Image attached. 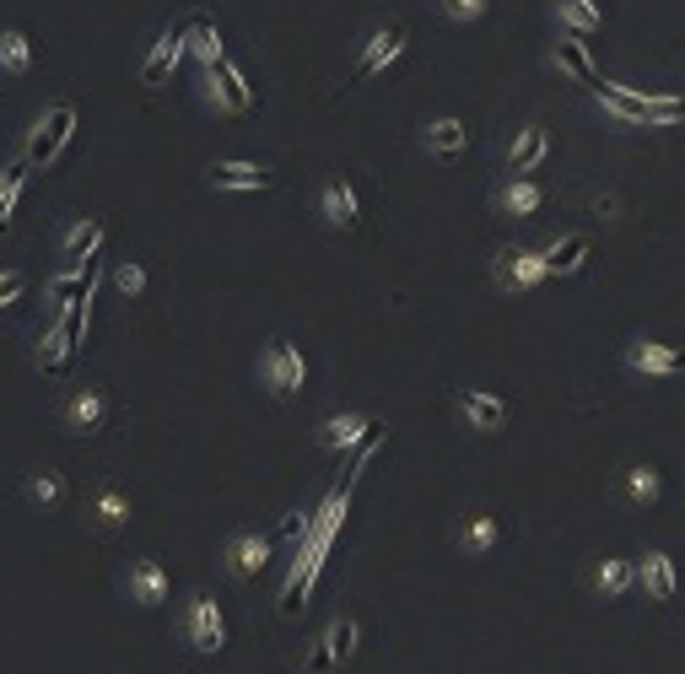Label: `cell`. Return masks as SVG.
I'll return each mask as SVG.
<instances>
[{"label": "cell", "mask_w": 685, "mask_h": 674, "mask_svg": "<svg viewBox=\"0 0 685 674\" xmlns=\"http://www.w3.org/2000/svg\"><path fill=\"white\" fill-rule=\"evenodd\" d=\"M351 486H357V481H340V486L324 496V507L313 513V529L303 535L297 561H292V572H287V588H281V610L287 615L303 610V594H308L313 577H318V561H324L329 546H335V529H340V513H346V502H351Z\"/></svg>", "instance_id": "cell-1"}, {"label": "cell", "mask_w": 685, "mask_h": 674, "mask_svg": "<svg viewBox=\"0 0 685 674\" xmlns=\"http://www.w3.org/2000/svg\"><path fill=\"white\" fill-rule=\"evenodd\" d=\"M70 130H76V109L70 103H55L44 120L33 124V135H27V168H49L55 157L65 151V141H70Z\"/></svg>", "instance_id": "cell-2"}, {"label": "cell", "mask_w": 685, "mask_h": 674, "mask_svg": "<svg viewBox=\"0 0 685 674\" xmlns=\"http://www.w3.org/2000/svg\"><path fill=\"white\" fill-rule=\"evenodd\" d=\"M205 98L222 109V114H249L254 109V92L249 81L238 76V65H205Z\"/></svg>", "instance_id": "cell-3"}, {"label": "cell", "mask_w": 685, "mask_h": 674, "mask_svg": "<svg viewBox=\"0 0 685 674\" xmlns=\"http://www.w3.org/2000/svg\"><path fill=\"white\" fill-rule=\"evenodd\" d=\"M546 276H551L546 254H529V248H502L497 254V281L507 292H529V287H540Z\"/></svg>", "instance_id": "cell-4"}, {"label": "cell", "mask_w": 685, "mask_h": 674, "mask_svg": "<svg viewBox=\"0 0 685 674\" xmlns=\"http://www.w3.org/2000/svg\"><path fill=\"white\" fill-rule=\"evenodd\" d=\"M265 378H270V389H276V394H297V389H303V378H308V368H303V351H297L292 340H270V351H265Z\"/></svg>", "instance_id": "cell-5"}, {"label": "cell", "mask_w": 685, "mask_h": 674, "mask_svg": "<svg viewBox=\"0 0 685 674\" xmlns=\"http://www.w3.org/2000/svg\"><path fill=\"white\" fill-rule=\"evenodd\" d=\"M626 368L648 372V378H675V372H685V351L659 346V340H637V346H626Z\"/></svg>", "instance_id": "cell-6"}, {"label": "cell", "mask_w": 685, "mask_h": 674, "mask_svg": "<svg viewBox=\"0 0 685 674\" xmlns=\"http://www.w3.org/2000/svg\"><path fill=\"white\" fill-rule=\"evenodd\" d=\"M98 259V254H92ZM65 265L60 276L49 281V303L55 307H76V303H92V281H98V265Z\"/></svg>", "instance_id": "cell-7"}, {"label": "cell", "mask_w": 685, "mask_h": 674, "mask_svg": "<svg viewBox=\"0 0 685 674\" xmlns=\"http://www.w3.org/2000/svg\"><path fill=\"white\" fill-rule=\"evenodd\" d=\"M189 642H194L200 653H222V648H227V626H222V610H216L205 594L189 605Z\"/></svg>", "instance_id": "cell-8"}, {"label": "cell", "mask_w": 685, "mask_h": 674, "mask_svg": "<svg viewBox=\"0 0 685 674\" xmlns=\"http://www.w3.org/2000/svg\"><path fill=\"white\" fill-rule=\"evenodd\" d=\"M368 437H383V422H362V416H329V422L318 427V442H324V448H335V453H346V448H362Z\"/></svg>", "instance_id": "cell-9"}, {"label": "cell", "mask_w": 685, "mask_h": 674, "mask_svg": "<svg viewBox=\"0 0 685 674\" xmlns=\"http://www.w3.org/2000/svg\"><path fill=\"white\" fill-rule=\"evenodd\" d=\"M594 98H599L605 114H616L621 124H648V92H631V87H616V81H599Z\"/></svg>", "instance_id": "cell-10"}, {"label": "cell", "mask_w": 685, "mask_h": 674, "mask_svg": "<svg viewBox=\"0 0 685 674\" xmlns=\"http://www.w3.org/2000/svg\"><path fill=\"white\" fill-rule=\"evenodd\" d=\"M179 60H184V33H162V38L151 44V55L141 60V87H162Z\"/></svg>", "instance_id": "cell-11"}, {"label": "cell", "mask_w": 685, "mask_h": 674, "mask_svg": "<svg viewBox=\"0 0 685 674\" xmlns=\"http://www.w3.org/2000/svg\"><path fill=\"white\" fill-rule=\"evenodd\" d=\"M637 583L648 588L653 605H670V599H675V561L664 551H648L642 555V566H637Z\"/></svg>", "instance_id": "cell-12"}, {"label": "cell", "mask_w": 685, "mask_h": 674, "mask_svg": "<svg viewBox=\"0 0 685 674\" xmlns=\"http://www.w3.org/2000/svg\"><path fill=\"white\" fill-rule=\"evenodd\" d=\"M546 151H551V135H546L540 124H524L518 141L507 146V168H513V173H535V168L546 162Z\"/></svg>", "instance_id": "cell-13"}, {"label": "cell", "mask_w": 685, "mask_h": 674, "mask_svg": "<svg viewBox=\"0 0 685 674\" xmlns=\"http://www.w3.org/2000/svg\"><path fill=\"white\" fill-rule=\"evenodd\" d=\"M551 60H557L566 76H577L583 87H599V81H605V76H599V65H594V55H588V44H583V33H566Z\"/></svg>", "instance_id": "cell-14"}, {"label": "cell", "mask_w": 685, "mask_h": 674, "mask_svg": "<svg viewBox=\"0 0 685 674\" xmlns=\"http://www.w3.org/2000/svg\"><path fill=\"white\" fill-rule=\"evenodd\" d=\"M459 411L475 422L481 431H502L507 427V405H502L497 394H486V389H464L459 394Z\"/></svg>", "instance_id": "cell-15"}, {"label": "cell", "mask_w": 685, "mask_h": 674, "mask_svg": "<svg viewBox=\"0 0 685 674\" xmlns=\"http://www.w3.org/2000/svg\"><path fill=\"white\" fill-rule=\"evenodd\" d=\"M103 416H109V400H103L98 389H76L70 405H65V427L70 431H98Z\"/></svg>", "instance_id": "cell-16"}, {"label": "cell", "mask_w": 685, "mask_h": 674, "mask_svg": "<svg viewBox=\"0 0 685 674\" xmlns=\"http://www.w3.org/2000/svg\"><path fill=\"white\" fill-rule=\"evenodd\" d=\"M211 184L216 189H238V194H254V189H270V173L254 168V162H211Z\"/></svg>", "instance_id": "cell-17"}, {"label": "cell", "mask_w": 685, "mask_h": 674, "mask_svg": "<svg viewBox=\"0 0 685 674\" xmlns=\"http://www.w3.org/2000/svg\"><path fill=\"white\" fill-rule=\"evenodd\" d=\"M400 55H405V27H383V33H373V44H368V55L357 65V76H378L383 65H394Z\"/></svg>", "instance_id": "cell-18"}, {"label": "cell", "mask_w": 685, "mask_h": 674, "mask_svg": "<svg viewBox=\"0 0 685 674\" xmlns=\"http://www.w3.org/2000/svg\"><path fill=\"white\" fill-rule=\"evenodd\" d=\"M98 244H103V222H98V216H87V222H76V227L65 233L60 259H65V265H87V259L98 254Z\"/></svg>", "instance_id": "cell-19"}, {"label": "cell", "mask_w": 685, "mask_h": 674, "mask_svg": "<svg viewBox=\"0 0 685 674\" xmlns=\"http://www.w3.org/2000/svg\"><path fill=\"white\" fill-rule=\"evenodd\" d=\"M318 211H324V222L329 227H357V194L346 179H335V184H324L318 194Z\"/></svg>", "instance_id": "cell-20"}, {"label": "cell", "mask_w": 685, "mask_h": 674, "mask_svg": "<svg viewBox=\"0 0 685 674\" xmlns=\"http://www.w3.org/2000/svg\"><path fill=\"white\" fill-rule=\"evenodd\" d=\"M184 49H189V55H194L200 65H222V60H227V55H222V33H216V27H211L205 16H194V22H189Z\"/></svg>", "instance_id": "cell-21"}, {"label": "cell", "mask_w": 685, "mask_h": 674, "mask_svg": "<svg viewBox=\"0 0 685 674\" xmlns=\"http://www.w3.org/2000/svg\"><path fill=\"white\" fill-rule=\"evenodd\" d=\"M130 594H135V605H162V594H168V572L157 566V561H141L135 566V577H130Z\"/></svg>", "instance_id": "cell-22"}, {"label": "cell", "mask_w": 685, "mask_h": 674, "mask_svg": "<svg viewBox=\"0 0 685 674\" xmlns=\"http://www.w3.org/2000/svg\"><path fill=\"white\" fill-rule=\"evenodd\" d=\"M227 561H233V572L254 577V572H265V561H270V540H265V535H238Z\"/></svg>", "instance_id": "cell-23"}, {"label": "cell", "mask_w": 685, "mask_h": 674, "mask_svg": "<svg viewBox=\"0 0 685 674\" xmlns=\"http://www.w3.org/2000/svg\"><path fill=\"white\" fill-rule=\"evenodd\" d=\"M588 238H583V233H572V238H557V244L546 248V265H551V276H572V270H577V265H583V259H588Z\"/></svg>", "instance_id": "cell-24"}, {"label": "cell", "mask_w": 685, "mask_h": 674, "mask_svg": "<svg viewBox=\"0 0 685 674\" xmlns=\"http://www.w3.org/2000/svg\"><path fill=\"white\" fill-rule=\"evenodd\" d=\"M422 141H427V151H437V157H459V151H464V141H470V130H464L459 120H433Z\"/></svg>", "instance_id": "cell-25"}, {"label": "cell", "mask_w": 685, "mask_h": 674, "mask_svg": "<svg viewBox=\"0 0 685 674\" xmlns=\"http://www.w3.org/2000/svg\"><path fill=\"white\" fill-rule=\"evenodd\" d=\"M38 368H44V378H65V368H70V340H65L60 324L44 329V340H38Z\"/></svg>", "instance_id": "cell-26"}, {"label": "cell", "mask_w": 685, "mask_h": 674, "mask_svg": "<svg viewBox=\"0 0 685 674\" xmlns=\"http://www.w3.org/2000/svg\"><path fill=\"white\" fill-rule=\"evenodd\" d=\"M27 65H33V44H27V33L5 27V33H0V70H5V76H27Z\"/></svg>", "instance_id": "cell-27"}, {"label": "cell", "mask_w": 685, "mask_h": 674, "mask_svg": "<svg viewBox=\"0 0 685 674\" xmlns=\"http://www.w3.org/2000/svg\"><path fill=\"white\" fill-rule=\"evenodd\" d=\"M497 205L507 211V216H535V211L546 205V194L529 184V179H513V184H507V189L497 194Z\"/></svg>", "instance_id": "cell-28"}, {"label": "cell", "mask_w": 685, "mask_h": 674, "mask_svg": "<svg viewBox=\"0 0 685 674\" xmlns=\"http://www.w3.org/2000/svg\"><path fill=\"white\" fill-rule=\"evenodd\" d=\"M685 120V98L675 92H648V124L642 130H675Z\"/></svg>", "instance_id": "cell-29"}, {"label": "cell", "mask_w": 685, "mask_h": 674, "mask_svg": "<svg viewBox=\"0 0 685 674\" xmlns=\"http://www.w3.org/2000/svg\"><path fill=\"white\" fill-rule=\"evenodd\" d=\"M557 16L572 33H594L605 22V5H594V0H557Z\"/></svg>", "instance_id": "cell-30"}, {"label": "cell", "mask_w": 685, "mask_h": 674, "mask_svg": "<svg viewBox=\"0 0 685 674\" xmlns=\"http://www.w3.org/2000/svg\"><path fill=\"white\" fill-rule=\"evenodd\" d=\"M594 583H599V594H610V599H621L626 588L637 583V566H631V561H616V555H610V561H599V572H594Z\"/></svg>", "instance_id": "cell-31"}, {"label": "cell", "mask_w": 685, "mask_h": 674, "mask_svg": "<svg viewBox=\"0 0 685 674\" xmlns=\"http://www.w3.org/2000/svg\"><path fill=\"white\" fill-rule=\"evenodd\" d=\"M22 179H27V162H11V168L0 173V233H5V222H11V211H16Z\"/></svg>", "instance_id": "cell-32"}, {"label": "cell", "mask_w": 685, "mask_h": 674, "mask_svg": "<svg viewBox=\"0 0 685 674\" xmlns=\"http://www.w3.org/2000/svg\"><path fill=\"white\" fill-rule=\"evenodd\" d=\"M459 540H464V551H492V546H497V524H492L486 513H475V518L464 524Z\"/></svg>", "instance_id": "cell-33"}, {"label": "cell", "mask_w": 685, "mask_h": 674, "mask_svg": "<svg viewBox=\"0 0 685 674\" xmlns=\"http://www.w3.org/2000/svg\"><path fill=\"white\" fill-rule=\"evenodd\" d=\"M324 648L335 653V664H346V659L357 653V620H335L329 637H324Z\"/></svg>", "instance_id": "cell-34"}, {"label": "cell", "mask_w": 685, "mask_h": 674, "mask_svg": "<svg viewBox=\"0 0 685 674\" xmlns=\"http://www.w3.org/2000/svg\"><path fill=\"white\" fill-rule=\"evenodd\" d=\"M659 486H664V481H659V470H653V464H637V470L626 475L631 502H659Z\"/></svg>", "instance_id": "cell-35"}, {"label": "cell", "mask_w": 685, "mask_h": 674, "mask_svg": "<svg viewBox=\"0 0 685 674\" xmlns=\"http://www.w3.org/2000/svg\"><path fill=\"white\" fill-rule=\"evenodd\" d=\"M27 496L38 502V507H55L65 496V486H60V475L55 470H44V475H33V486H27Z\"/></svg>", "instance_id": "cell-36"}, {"label": "cell", "mask_w": 685, "mask_h": 674, "mask_svg": "<svg viewBox=\"0 0 685 674\" xmlns=\"http://www.w3.org/2000/svg\"><path fill=\"white\" fill-rule=\"evenodd\" d=\"M125 513H130V502L120 496V491H103V496H98V524L114 529V524H125Z\"/></svg>", "instance_id": "cell-37"}, {"label": "cell", "mask_w": 685, "mask_h": 674, "mask_svg": "<svg viewBox=\"0 0 685 674\" xmlns=\"http://www.w3.org/2000/svg\"><path fill=\"white\" fill-rule=\"evenodd\" d=\"M114 287H120V292H125V297H141V292H146V270H141V265H120V270H114Z\"/></svg>", "instance_id": "cell-38"}, {"label": "cell", "mask_w": 685, "mask_h": 674, "mask_svg": "<svg viewBox=\"0 0 685 674\" xmlns=\"http://www.w3.org/2000/svg\"><path fill=\"white\" fill-rule=\"evenodd\" d=\"M486 5H492V0H442V11H448L453 22H481Z\"/></svg>", "instance_id": "cell-39"}, {"label": "cell", "mask_w": 685, "mask_h": 674, "mask_svg": "<svg viewBox=\"0 0 685 674\" xmlns=\"http://www.w3.org/2000/svg\"><path fill=\"white\" fill-rule=\"evenodd\" d=\"M22 297H27V276H22V270H5V276H0V307L22 303Z\"/></svg>", "instance_id": "cell-40"}, {"label": "cell", "mask_w": 685, "mask_h": 674, "mask_svg": "<svg viewBox=\"0 0 685 674\" xmlns=\"http://www.w3.org/2000/svg\"><path fill=\"white\" fill-rule=\"evenodd\" d=\"M329 670H335V653H329V648H313L308 670H303V674H329Z\"/></svg>", "instance_id": "cell-41"}, {"label": "cell", "mask_w": 685, "mask_h": 674, "mask_svg": "<svg viewBox=\"0 0 685 674\" xmlns=\"http://www.w3.org/2000/svg\"><path fill=\"white\" fill-rule=\"evenodd\" d=\"M308 529H313V518H303V513H292V518L281 524V535H292V540H297V535H308Z\"/></svg>", "instance_id": "cell-42"}]
</instances>
